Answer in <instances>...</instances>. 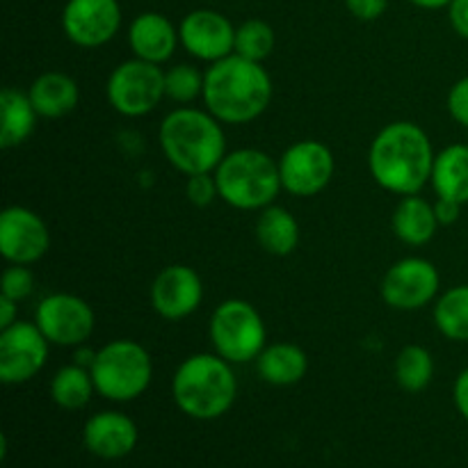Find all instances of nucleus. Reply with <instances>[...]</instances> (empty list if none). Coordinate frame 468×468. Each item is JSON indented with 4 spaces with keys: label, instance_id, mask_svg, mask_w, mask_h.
Returning <instances> with one entry per match:
<instances>
[{
    "label": "nucleus",
    "instance_id": "nucleus-18",
    "mask_svg": "<svg viewBox=\"0 0 468 468\" xmlns=\"http://www.w3.org/2000/svg\"><path fill=\"white\" fill-rule=\"evenodd\" d=\"M178 44H181L178 27H174V23L165 14L142 12L128 26V46L133 50V58L163 67L176 53Z\"/></svg>",
    "mask_w": 468,
    "mask_h": 468
},
{
    "label": "nucleus",
    "instance_id": "nucleus-5",
    "mask_svg": "<svg viewBox=\"0 0 468 468\" xmlns=\"http://www.w3.org/2000/svg\"><path fill=\"white\" fill-rule=\"evenodd\" d=\"M219 199L238 210H263L283 190L279 160L261 149H238L215 169Z\"/></svg>",
    "mask_w": 468,
    "mask_h": 468
},
{
    "label": "nucleus",
    "instance_id": "nucleus-1",
    "mask_svg": "<svg viewBox=\"0 0 468 468\" xmlns=\"http://www.w3.org/2000/svg\"><path fill=\"white\" fill-rule=\"evenodd\" d=\"M432 142L414 122L387 123L370 142L368 169L379 187L398 197L420 195L432 178Z\"/></svg>",
    "mask_w": 468,
    "mask_h": 468
},
{
    "label": "nucleus",
    "instance_id": "nucleus-3",
    "mask_svg": "<svg viewBox=\"0 0 468 468\" xmlns=\"http://www.w3.org/2000/svg\"><path fill=\"white\" fill-rule=\"evenodd\" d=\"M158 142L167 163L186 176L213 174L227 155L222 122L208 110L190 105L172 110L163 119Z\"/></svg>",
    "mask_w": 468,
    "mask_h": 468
},
{
    "label": "nucleus",
    "instance_id": "nucleus-21",
    "mask_svg": "<svg viewBox=\"0 0 468 468\" xmlns=\"http://www.w3.org/2000/svg\"><path fill=\"white\" fill-rule=\"evenodd\" d=\"M261 379L272 387H292L309 373V356L295 343H272L265 346L256 359Z\"/></svg>",
    "mask_w": 468,
    "mask_h": 468
},
{
    "label": "nucleus",
    "instance_id": "nucleus-12",
    "mask_svg": "<svg viewBox=\"0 0 468 468\" xmlns=\"http://www.w3.org/2000/svg\"><path fill=\"white\" fill-rule=\"evenodd\" d=\"M48 338L37 323L16 320L0 329V379L3 384H26L44 370L48 361Z\"/></svg>",
    "mask_w": 468,
    "mask_h": 468
},
{
    "label": "nucleus",
    "instance_id": "nucleus-16",
    "mask_svg": "<svg viewBox=\"0 0 468 468\" xmlns=\"http://www.w3.org/2000/svg\"><path fill=\"white\" fill-rule=\"evenodd\" d=\"M201 302H204V282L190 265H167L155 274L151 283V304L165 320L190 318Z\"/></svg>",
    "mask_w": 468,
    "mask_h": 468
},
{
    "label": "nucleus",
    "instance_id": "nucleus-4",
    "mask_svg": "<svg viewBox=\"0 0 468 468\" xmlns=\"http://www.w3.org/2000/svg\"><path fill=\"white\" fill-rule=\"evenodd\" d=\"M172 398L178 410L195 420H215L227 414L238 398L233 364L218 352H199L183 361L172 378Z\"/></svg>",
    "mask_w": 468,
    "mask_h": 468
},
{
    "label": "nucleus",
    "instance_id": "nucleus-39",
    "mask_svg": "<svg viewBox=\"0 0 468 468\" xmlns=\"http://www.w3.org/2000/svg\"><path fill=\"white\" fill-rule=\"evenodd\" d=\"M410 3L420 9H441V7H448L452 0H410Z\"/></svg>",
    "mask_w": 468,
    "mask_h": 468
},
{
    "label": "nucleus",
    "instance_id": "nucleus-32",
    "mask_svg": "<svg viewBox=\"0 0 468 468\" xmlns=\"http://www.w3.org/2000/svg\"><path fill=\"white\" fill-rule=\"evenodd\" d=\"M446 105H448V112H451V117L455 119L460 126L468 128V76L460 78V80L451 87Z\"/></svg>",
    "mask_w": 468,
    "mask_h": 468
},
{
    "label": "nucleus",
    "instance_id": "nucleus-19",
    "mask_svg": "<svg viewBox=\"0 0 468 468\" xmlns=\"http://www.w3.org/2000/svg\"><path fill=\"white\" fill-rule=\"evenodd\" d=\"M27 96L39 117L62 119L76 110L78 101H80V90L69 73L46 71L32 80V85L27 87Z\"/></svg>",
    "mask_w": 468,
    "mask_h": 468
},
{
    "label": "nucleus",
    "instance_id": "nucleus-36",
    "mask_svg": "<svg viewBox=\"0 0 468 468\" xmlns=\"http://www.w3.org/2000/svg\"><path fill=\"white\" fill-rule=\"evenodd\" d=\"M452 400H455V407L462 419L468 423V368L457 375L455 387H452Z\"/></svg>",
    "mask_w": 468,
    "mask_h": 468
},
{
    "label": "nucleus",
    "instance_id": "nucleus-17",
    "mask_svg": "<svg viewBox=\"0 0 468 468\" xmlns=\"http://www.w3.org/2000/svg\"><path fill=\"white\" fill-rule=\"evenodd\" d=\"M82 443L101 460H122L137 446V425L122 411H99L82 428Z\"/></svg>",
    "mask_w": 468,
    "mask_h": 468
},
{
    "label": "nucleus",
    "instance_id": "nucleus-27",
    "mask_svg": "<svg viewBox=\"0 0 468 468\" xmlns=\"http://www.w3.org/2000/svg\"><path fill=\"white\" fill-rule=\"evenodd\" d=\"M393 375L402 391L420 393L434 378V359L423 346H405L396 356Z\"/></svg>",
    "mask_w": 468,
    "mask_h": 468
},
{
    "label": "nucleus",
    "instance_id": "nucleus-9",
    "mask_svg": "<svg viewBox=\"0 0 468 468\" xmlns=\"http://www.w3.org/2000/svg\"><path fill=\"white\" fill-rule=\"evenodd\" d=\"M35 323L50 346L78 347L94 334L96 315L82 297L71 292H53L37 304Z\"/></svg>",
    "mask_w": 468,
    "mask_h": 468
},
{
    "label": "nucleus",
    "instance_id": "nucleus-26",
    "mask_svg": "<svg viewBox=\"0 0 468 468\" xmlns=\"http://www.w3.org/2000/svg\"><path fill=\"white\" fill-rule=\"evenodd\" d=\"M434 324L448 341L468 343V283L452 286L434 300Z\"/></svg>",
    "mask_w": 468,
    "mask_h": 468
},
{
    "label": "nucleus",
    "instance_id": "nucleus-22",
    "mask_svg": "<svg viewBox=\"0 0 468 468\" xmlns=\"http://www.w3.org/2000/svg\"><path fill=\"white\" fill-rule=\"evenodd\" d=\"M37 110L27 91L5 87L0 91V146L16 149L37 128Z\"/></svg>",
    "mask_w": 468,
    "mask_h": 468
},
{
    "label": "nucleus",
    "instance_id": "nucleus-13",
    "mask_svg": "<svg viewBox=\"0 0 468 468\" xmlns=\"http://www.w3.org/2000/svg\"><path fill=\"white\" fill-rule=\"evenodd\" d=\"M48 247V227L35 210L26 206H7L0 213V254L7 263H37L44 259Z\"/></svg>",
    "mask_w": 468,
    "mask_h": 468
},
{
    "label": "nucleus",
    "instance_id": "nucleus-28",
    "mask_svg": "<svg viewBox=\"0 0 468 468\" xmlns=\"http://www.w3.org/2000/svg\"><path fill=\"white\" fill-rule=\"evenodd\" d=\"M277 37H274V27L263 18H247L236 27V48L233 53L240 58L254 59V62H263L272 55Z\"/></svg>",
    "mask_w": 468,
    "mask_h": 468
},
{
    "label": "nucleus",
    "instance_id": "nucleus-35",
    "mask_svg": "<svg viewBox=\"0 0 468 468\" xmlns=\"http://www.w3.org/2000/svg\"><path fill=\"white\" fill-rule=\"evenodd\" d=\"M434 213H437V219L441 227H451V224H455L457 219H460L462 204H457V201L452 199H443V197H437V201H434Z\"/></svg>",
    "mask_w": 468,
    "mask_h": 468
},
{
    "label": "nucleus",
    "instance_id": "nucleus-7",
    "mask_svg": "<svg viewBox=\"0 0 468 468\" xmlns=\"http://www.w3.org/2000/svg\"><path fill=\"white\" fill-rule=\"evenodd\" d=\"M213 350L229 364H250L268 346V329L254 304L247 300H224L208 323Z\"/></svg>",
    "mask_w": 468,
    "mask_h": 468
},
{
    "label": "nucleus",
    "instance_id": "nucleus-37",
    "mask_svg": "<svg viewBox=\"0 0 468 468\" xmlns=\"http://www.w3.org/2000/svg\"><path fill=\"white\" fill-rule=\"evenodd\" d=\"M18 320V302L0 295V329L12 327Z\"/></svg>",
    "mask_w": 468,
    "mask_h": 468
},
{
    "label": "nucleus",
    "instance_id": "nucleus-23",
    "mask_svg": "<svg viewBox=\"0 0 468 468\" xmlns=\"http://www.w3.org/2000/svg\"><path fill=\"white\" fill-rule=\"evenodd\" d=\"M430 183L437 197L468 204V144H451L439 151Z\"/></svg>",
    "mask_w": 468,
    "mask_h": 468
},
{
    "label": "nucleus",
    "instance_id": "nucleus-34",
    "mask_svg": "<svg viewBox=\"0 0 468 468\" xmlns=\"http://www.w3.org/2000/svg\"><path fill=\"white\" fill-rule=\"evenodd\" d=\"M448 21L462 39H468V0H452L448 5Z\"/></svg>",
    "mask_w": 468,
    "mask_h": 468
},
{
    "label": "nucleus",
    "instance_id": "nucleus-24",
    "mask_svg": "<svg viewBox=\"0 0 468 468\" xmlns=\"http://www.w3.org/2000/svg\"><path fill=\"white\" fill-rule=\"evenodd\" d=\"M256 240L268 254L288 256L300 245V224L283 206H268L256 218Z\"/></svg>",
    "mask_w": 468,
    "mask_h": 468
},
{
    "label": "nucleus",
    "instance_id": "nucleus-31",
    "mask_svg": "<svg viewBox=\"0 0 468 468\" xmlns=\"http://www.w3.org/2000/svg\"><path fill=\"white\" fill-rule=\"evenodd\" d=\"M186 195L190 199V204L199 206V208H206V206L213 204L219 197L215 174H195V176H187Z\"/></svg>",
    "mask_w": 468,
    "mask_h": 468
},
{
    "label": "nucleus",
    "instance_id": "nucleus-33",
    "mask_svg": "<svg viewBox=\"0 0 468 468\" xmlns=\"http://www.w3.org/2000/svg\"><path fill=\"white\" fill-rule=\"evenodd\" d=\"M347 12L359 21H378L388 7V0H346Z\"/></svg>",
    "mask_w": 468,
    "mask_h": 468
},
{
    "label": "nucleus",
    "instance_id": "nucleus-25",
    "mask_svg": "<svg viewBox=\"0 0 468 468\" xmlns=\"http://www.w3.org/2000/svg\"><path fill=\"white\" fill-rule=\"evenodd\" d=\"M94 391L96 387L90 368L76 364V361L62 366L50 379V398H53L55 405L67 411H78L90 405Z\"/></svg>",
    "mask_w": 468,
    "mask_h": 468
},
{
    "label": "nucleus",
    "instance_id": "nucleus-30",
    "mask_svg": "<svg viewBox=\"0 0 468 468\" xmlns=\"http://www.w3.org/2000/svg\"><path fill=\"white\" fill-rule=\"evenodd\" d=\"M32 291H35V274H32L30 265L9 263V268L0 277V295L14 302H23L32 295Z\"/></svg>",
    "mask_w": 468,
    "mask_h": 468
},
{
    "label": "nucleus",
    "instance_id": "nucleus-8",
    "mask_svg": "<svg viewBox=\"0 0 468 468\" xmlns=\"http://www.w3.org/2000/svg\"><path fill=\"white\" fill-rule=\"evenodd\" d=\"M105 94H108L110 105L123 117H144L154 112L167 96L163 67L140 58L126 59L112 69Z\"/></svg>",
    "mask_w": 468,
    "mask_h": 468
},
{
    "label": "nucleus",
    "instance_id": "nucleus-15",
    "mask_svg": "<svg viewBox=\"0 0 468 468\" xmlns=\"http://www.w3.org/2000/svg\"><path fill=\"white\" fill-rule=\"evenodd\" d=\"M181 46L201 62H218L233 55L236 26L218 9H192L178 26Z\"/></svg>",
    "mask_w": 468,
    "mask_h": 468
},
{
    "label": "nucleus",
    "instance_id": "nucleus-20",
    "mask_svg": "<svg viewBox=\"0 0 468 468\" xmlns=\"http://www.w3.org/2000/svg\"><path fill=\"white\" fill-rule=\"evenodd\" d=\"M391 227L400 242L410 247H423L437 236V229L441 224L434 213V204H430L428 199L419 195H410L398 201Z\"/></svg>",
    "mask_w": 468,
    "mask_h": 468
},
{
    "label": "nucleus",
    "instance_id": "nucleus-10",
    "mask_svg": "<svg viewBox=\"0 0 468 468\" xmlns=\"http://www.w3.org/2000/svg\"><path fill=\"white\" fill-rule=\"evenodd\" d=\"M336 160L332 149L318 140H300L279 158L282 186L292 197H315L332 183Z\"/></svg>",
    "mask_w": 468,
    "mask_h": 468
},
{
    "label": "nucleus",
    "instance_id": "nucleus-14",
    "mask_svg": "<svg viewBox=\"0 0 468 468\" xmlns=\"http://www.w3.org/2000/svg\"><path fill=\"white\" fill-rule=\"evenodd\" d=\"M122 27L119 0H67L62 9V30L80 48L105 46Z\"/></svg>",
    "mask_w": 468,
    "mask_h": 468
},
{
    "label": "nucleus",
    "instance_id": "nucleus-11",
    "mask_svg": "<svg viewBox=\"0 0 468 468\" xmlns=\"http://www.w3.org/2000/svg\"><path fill=\"white\" fill-rule=\"evenodd\" d=\"M441 277L432 261L410 256L387 270L382 279V300L396 311H419L439 297Z\"/></svg>",
    "mask_w": 468,
    "mask_h": 468
},
{
    "label": "nucleus",
    "instance_id": "nucleus-29",
    "mask_svg": "<svg viewBox=\"0 0 468 468\" xmlns=\"http://www.w3.org/2000/svg\"><path fill=\"white\" fill-rule=\"evenodd\" d=\"M165 91L174 103L190 105L204 94V73L195 64H174L165 71Z\"/></svg>",
    "mask_w": 468,
    "mask_h": 468
},
{
    "label": "nucleus",
    "instance_id": "nucleus-38",
    "mask_svg": "<svg viewBox=\"0 0 468 468\" xmlns=\"http://www.w3.org/2000/svg\"><path fill=\"white\" fill-rule=\"evenodd\" d=\"M73 350H76V364L90 368L91 361H94V356H96V352L90 350V347H85V343H82V346H78V347H73Z\"/></svg>",
    "mask_w": 468,
    "mask_h": 468
},
{
    "label": "nucleus",
    "instance_id": "nucleus-2",
    "mask_svg": "<svg viewBox=\"0 0 468 468\" xmlns=\"http://www.w3.org/2000/svg\"><path fill=\"white\" fill-rule=\"evenodd\" d=\"M272 91V78L263 62L233 53L206 69L201 99L213 117L236 126L259 119L268 110Z\"/></svg>",
    "mask_w": 468,
    "mask_h": 468
},
{
    "label": "nucleus",
    "instance_id": "nucleus-6",
    "mask_svg": "<svg viewBox=\"0 0 468 468\" xmlns=\"http://www.w3.org/2000/svg\"><path fill=\"white\" fill-rule=\"evenodd\" d=\"M99 396L112 402H131L149 388L154 379V361L142 343L117 338L96 350L90 366Z\"/></svg>",
    "mask_w": 468,
    "mask_h": 468
}]
</instances>
